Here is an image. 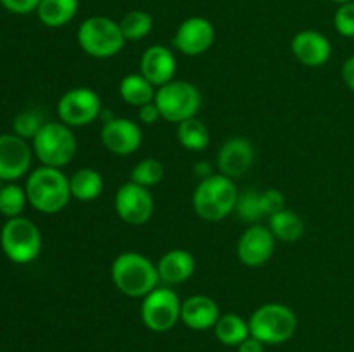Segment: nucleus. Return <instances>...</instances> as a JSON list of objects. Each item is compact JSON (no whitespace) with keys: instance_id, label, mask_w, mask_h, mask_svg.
Segmentation results:
<instances>
[{"instance_id":"obj_11","label":"nucleus","mask_w":354,"mask_h":352,"mask_svg":"<svg viewBox=\"0 0 354 352\" xmlns=\"http://www.w3.org/2000/svg\"><path fill=\"white\" fill-rule=\"evenodd\" d=\"M114 209L121 221L131 226H140L151 221L154 214V197L145 186L128 182L114 195Z\"/></svg>"},{"instance_id":"obj_37","label":"nucleus","mask_w":354,"mask_h":352,"mask_svg":"<svg viewBox=\"0 0 354 352\" xmlns=\"http://www.w3.org/2000/svg\"><path fill=\"white\" fill-rule=\"evenodd\" d=\"M239 352H265V344L252 335H249L241 345H239Z\"/></svg>"},{"instance_id":"obj_2","label":"nucleus","mask_w":354,"mask_h":352,"mask_svg":"<svg viewBox=\"0 0 354 352\" xmlns=\"http://www.w3.org/2000/svg\"><path fill=\"white\" fill-rule=\"evenodd\" d=\"M28 204L41 214H57L71 200L69 178L59 168L40 166L26 178Z\"/></svg>"},{"instance_id":"obj_39","label":"nucleus","mask_w":354,"mask_h":352,"mask_svg":"<svg viewBox=\"0 0 354 352\" xmlns=\"http://www.w3.org/2000/svg\"><path fill=\"white\" fill-rule=\"evenodd\" d=\"M332 2H335V3H339V6H341V3H346V2H353V0H332Z\"/></svg>"},{"instance_id":"obj_40","label":"nucleus","mask_w":354,"mask_h":352,"mask_svg":"<svg viewBox=\"0 0 354 352\" xmlns=\"http://www.w3.org/2000/svg\"><path fill=\"white\" fill-rule=\"evenodd\" d=\"M0 190H2V186H0Z\"/></svg>"},{"instance_id":"obj_17","label":"nucleus","mask_w":354,"mask_h":352,"mask_svg":"<svg viewBox=\"0 0 354 352\" xmlns=\"http://www.w3.org/2000/svg\"><path fill=\"white\" fill-rule=\"evenodd\" d=\"M294 57L308 68H320L327 64L332 55V43L324 33L315 30H304L294 35L290 41Z\"/></svg>"},{"instance_id":"obj_29","label":"nucleus","mask_w":354,"mask_h":352,"mask_svg":"<svg viewBox=\"0 0 354 352\" xmlns=\"http://www.w3.org/2000/svg\"><path fill=\"white\" fill-rule=\"evenodd\" d=\"M162 176H165V166L161 164V161L154 157H147L142 159V161H138L133 166L130 182L145 186V188H152V186H156L161 182Z\"/></svg>"},{"instance_id":"obj_32","label":"nucleus","mask_w":354,"mask_h":352,"mask_svg":"<svg viewBox=\"0 0 354 352\" xmlns=\"http://www.w3.org/2000/svg\"><path fill=\"white\" fill-rule=\"evenodd\" d=\"M334 26L341 37L354 38V0L339 6L334 16Z\"/></svg>"},{"instance_id":"obj_12","label":"nucleus","mask_w":354,"mask_h":352,"mask_svg":"<svg viewBox=\"0 0 354 352\" xmlns=\"http://www.w3.org/2000/svg\"><path fill=\"white\" fill-rule=\"evenodd\" d=\"M214 37H216V31L209 19L192 16L180 24L173 37V45L180 54L187 57H199L213 47Z\"/></svg>"},{"instance_id":"obj_5","label":"nucleus","mask_w":354,"mask_h":352,"mask_svg":"<svg viewBox=\"0 0 354 352\" xmlns=\"http://www.w3.org/2000/svg\"><path fill=\"white\" fill-rule=\"evenodd\" d=\"M78 45L86 55L95 59H111L123 50L124 40L120 23L106 16L86 17L78 28Z\"/></svg>"},{"instance_id":"obj_38","label":"nucleus","mask_w":354,"mask_h":352,"mask_svg":"<svg viewBox=\"0 0 354 352\" xmlns=\"http://www.w3.org/2000/svg\"><path fill=\"white\" fill-rule=\"evenodd\" d=\"M194 173H196V176L199 179H206V178H209L211 175H214L213 166H211L209 162H206V161L197 162V164L194 166Z\"/></svg>"},{"instance_id":"obj_23","label":"nucleus","mask_w":354,"mask_h":352,"mask_svg":"<svg viewBox=\"0 0 354 352\" xmlns=\"http://www.w3.org/2000/svg\"><path fill=\"white\" fill-rule=\"evenodd\" d=\"M268 228L277 240L297 242L304 235V221L296 211L282 209L268 217Z\"/></svg>"},{"instance_id":"obj_27","label":"nucleus","mask_w":354,"mask_h":352,"mask_svg":"<svg viewBox=\"0 0 354 352\" xmlns=\"http://www.w3.org/2000/svg\"><path fill=\"white\" fill-rule=\"evenodd\" d=\"M121 33L127 41L144 40L154 28V19L145 10H130L120 21Z\"/></svg>"},{"instance_id":"obj_30","label":"nucleus","mask_w":354,"mask_h":352,"mask_svg":"<svg viewBox=\"0 0 354 352\" xmlns=\"http://www.w3.org/2000/svg\"><path fill=\"white\" fill-rule=\"evenodd\" d=\"M28 204L26 190L16 183H7L0 190V214L6 217H17L23 214Z\"/></svg>"},{"instance_id":"obj_7","label":"nucleus","mask_w":354,"mask_h":352,"mask_svg":"<svg viewBox=\"0 0 354 352\" xmlns=\"http://www.w3.org/2000/svg\"><path fill=\"white\" fill-rule=\"evenodd\" d=\"M154 104L158 106L162 119L178 124L197 116L203 104V95L190 81L173 79L156 90Z\"/></svg>"},{"instance_id":"obj_13","label":"nucleus","mask_w":354,"mask_h":352,"mask_svg":"<svg viewBox=\"0 0 354 352\" xmlns=\"http://www.w3.org/2000/svg\"><path fill=\"white\" fill-rule=\"evenodd\" d=\"M33 147L28 140L12 135H0V182L14 183L31 168Z\"/></svg>"},{"instance_id":"obj_10","label":"nucleus","mask_w":354,"mask_h":352,"mask_svg":"<svg viewBox=\"0 0 354 352\" xmlns=\"http://www.w3.org/2000/svg\"><path fill=\"white\" fill-rule=\"evenodd\" d=\"M102 100L95 90L88 86H76L62 93L57 102L59 121L69 128L88 126L99 119L102 113Z\"/></svg>"},{"instance_id":"obj_3","label":"nucleus","mask_w":354,"mask_h":352,"mask_svg":"<svg viewBox=\"0 0 354 352\" xmlns=\"http://www.w3.org/2000/svg\"><path fill=\"white\" fill-rule=\"evenodd\" d=\"M239 190L235 182L221 173L201 179L192 193V207L197 216L209 223H218L235 211Z\"/></svg>"},{"instance_id":"obj_36","label":"nucleus","mask_w":354,"mask_h":352,"mask_svg":"<svg viewBox=\"0 0 354 352\" xmlns=\"http://www.w3.org/2000/svg\"><path fill=\"white\" fill-rule=\"evenodd\" d=\"M341 75H342V81H344V85L348 86L351 92H354V55L346 59V62L342 64Z\"/></svg>"},{"instance_id":"obj_34","label":"nucleus","mask_w":354,"mask_h":352,"mask_svg":"<svg viewBox=\"0 0 354 352\" xmlns=\"http://www.w3.org/2000/svg\"><path fill=\"white\" fill-rule=\"evenodd\" d=\"M0 3H2L3 9L9 10V12L23 16V14H30L33 12V10L37 12L40 0H0Z\"/></svg>"},{"instance_id":"obj_24","label":"nucleus","mask_w":354,"mask_h":352,"mask_svg":"<svg viewBox=\"0 0 354 352\" xmlns=\"http://www.w3.org/2000/svg\"><path fill=\"white\" fill-rule=\"evenodd\" d=\"M71 195L82 202H90L100 197L104 190V178L99 171L92 168H82L69 178Z\"/></svg>"},{"instance_id":"obj_33","label":"nucleus","mask_w":354,"mask_h":352,"mask_svg":"<svg viewBox=\"0 0 354 352\" xmlns=\"http://www.w3.org/2000/svg\"><path fill=\"white\" fill-rule=\"evenodd\" d=\"M259 199H261V209L265 217H270L272 214L286 209V195L277 188L265 190V192H261Z\"/></svg>"},{"instance_id":"obj_18","label":"nucleus","mask_w":354,"mask_h":352,"mask_svg":"<svg viewBox=\"0 0 354 352\" xmlns=\"http://www.w3.org/2000/svg\"><path fill=\"white\" fill-rule=\"evenodd\" d=\"M140 75L154 86L173 81L176 75V57L165 45H151L140 57Z\"/></svg>"},{"instance_id":"obj_1","label":"nucleus","mask_w":354,"mask_h":352,"mask_svg":"<svg viewBox=\"0 0 354 352\" xmlns=\"http://www.w3.org/2000/svg\"><path fill=\"white\" fill-rule=\"evenodd\" d=\"M111 280L114 286L133 299H144L159 286L158 264L140 252H123L111 264Z\"/></svg>"},{"instance_id":"obj_26","label":"nucleus","mask_w":354,"mask_h":352,"mask_svg":"<svg viewBox=\"0 0 354 352\" xmlns=\"http://www.w3.org/2000/svg\"><path fill=\"white\" fill-rule=\"evenodd\" d=\"M176 138H178L180 145H182L183 148L192 152H203L211 141L209 130H207L206 124L201 119H197V117H190V119L178 123V128H176Z\"/></svg>"},{"instance_id":"obj_20","label":"nucleus","mask_w":354,"mask_h":352,"mask_svg":"<svg viewBox=\"0 0 354 352\" xmlns=\"http://www.w3.org/2000/svg\"><path fill=\"white\" fill-rule=\"evenodd\" d=\"M158 273L166 285H180L196 273V257L185 248H171L159 259Z\"/></svg>"},{"instance_id":"obj_15","label":"nucleus","mask_w":354,"mask_h":352,"mask_svg":"<svg viewBox=\"0 0 354 352\" xmlns=\"http://www.w3.org/2000/svg\"><path fill=\"white\" fill-rule=\"evenodd\" d=\"M275 240L268 226L251 224L241 235L237 244V255L241 262L249 268H259L272 259L275 252Z\"/></svg>"},{"instance_id":"obj_8","label":"nucleus","mask_w":354,"mask_h":352,"mask_svg":"<svg viewBox=\"0 0 354 352\" xmlns=\"http://www.w3.org/2000/svg\"><path fill=\"white\" fill-rule=\"evenodd\" d=\"M0 247L9 261L16 264H30L40 255L41 233L28 217H10L0 231Z\"/></svg>"},{"instance_id":"obj_19","label":"nucleus","mask_w":354,"mask_h":352,"mask_svg":"<svg viewBox=\"0 0 354 352\" xmlns=\"http://www.w3.org/2000/svg\"><path fill=\"white\" fill-rule=\"evenodd\" d=\"M220 307L216 300H213L207 295H190L185 300H182V317L185 326L190 330L204 331L214 328L216 321L220 320Z\"/></svg>"},{"instance_id":"obj_9","label":"nucleus","mask_w":354,"mask_h":352,"mask_svg":"<svg viewBox=\"0 0 354 352\" xmlns=\"http://www.w3.org/2000/svg\"><path fill=\"white\" fill-rule=\"evenodd\" d=\"M140 316L149 330L165 333L182 317V300L171 286H158L142 299Z\"/></svg>"},{"instance_id":"obj_31","label":"nucleus","mask_w":354,"mask_h":352,"mask_svg":"<svg viewBox=\"0 0 354 352\" xmlns=\"http://www.w3.org/2000/svg\"><path fill=\"white\" fill-rule=\"evenodd\" d=\"M41 117L37 113H31V110H24V113L17 114L12 121V130L17 137L24 138V140H33L37 137V133L40 131Z\"/></svg>"},{"instance_id":"obj_16","label":"nucleus","mask_w":354,"mask_h":352,"mask_svg":"<svg viewBox=\"0 0 354 352\" xmlns=\"http://www.w3.org/2000/svg\"><path fill=\"white\" fill-rule=\"evenodd\" d=\"M256 159L254 145L244 137H232L221 145L216 155L218 171L228 178H242L252 168Z\"/></svg>"},{"instance_id":"obj_25","label":"nucleus","mask_w":354,"mask_h":352,"mask_svg":"<svg viewBox=\"0 0 354 352\" xmlns=\"http://www.w3.org/2000/svg\"><path fill=\"white\" fill-rule=\"evenodd\" d=\"M213 330L218 340L228 347H239L251 335L248 321L234 313L221 314Z\"/></svg>"},{"instance_id":"obj_22","label":"nucleus","mask_w":354,"mask_h":352,"mask_svg":"<svg viewBox=\"0 0 354 352\" xmlns=\"http://www.w3.org/2000/svg\"><path fill=\"white\" fill-rule=\"evenodd\" d=\"M118 90H120V97L123 99V102H127L128 106L142 107L145 104L154 102V85L145 79L140 72H131V75L124 76L120 81Z\"/></svg>"},{"instance_id":"obj_21","label":"nucleus","mask_w":354,"mask_h":352,"mask_svg":"<svg viewBox=\"0 0 354 352\" xmlns=\"http://www.w3.org/2000/svg\"><path fill=\"white\" fill-rule=\"evenodd\" d=\"M80 0H40L37 16L47 28H62L78 14Z\"/></svg>"},{"instance_id":"obj_14","label":"nucleus","mask_w":354,"mask_h":352,"mask_svg":"<svg viewBox=\"0 0 354 352\" xmlns=\"http://www.w3.org/2000/svg\"><path fill=\"white\" fill-rule=\"evenodd\" d=\"M144 135L142 128L128 117H113L102 123L100 141L114 155H131L140 148Z\"/></svg>"},{"instance_id":"obj_4","label":"nucleus","mask_w":354,"mask_h":352,"mask_svg":"<svg viewBox=\"0 0 354 352\" xmlns=\"http://www.w3.org/2000/svg\"><path fill=\"white\" fill-rule=\"evenodd\" d=\"M33 154L41 166L62 169L75 159L78 141L75 133L62 121H47L33 138Z\"/></svg>"},{"instance_id":"obj_6","label":"nucleus","mask_w":354,"mask_h":352,"mask_svg":"<svg viewBox=\"0 0 354 352\" xmlns=\"http://www.w3.org/2000/svg\"><path fill=\"white\" fill-rule=\"evenodd\" d=\"M248 323L252 337L265 345H277L292 338L297 328V317L286 304L268 302L258 307Z\"/></svg>"},{"instance_id":"obj_35","label":"nucleus","mask_w":354,"mask_h":352,"mask_svg":"<svg viewBox=\"0 0 354 352\" xmlns=\"http://www.w3.org/2000/svg\"><path fill=\"white\" fill-rule=\"evenodd\" d=\"M138 119H140L144 124H154L158 123L159 119H162V117H161V113H159L158 106H156L154 102H151L138 107Z\"/></svg>"},{"instance_id":"obj_28","label":"nucleus","mask_w":354,"mask_h":352,"mask_svg":"<svg viewBox=\"0 0 354 352\" xmlns=\"http://www.w3.org/2000/svg\"><path fill=\"white\" fill-rule=\"evenodd\" d=\"M261 192L256 188H248L242 193H239L237 204H235V213L241 217L242 223L258 224L261 217H265L261 209Z\"/></svg>"}]
</instances>
